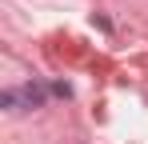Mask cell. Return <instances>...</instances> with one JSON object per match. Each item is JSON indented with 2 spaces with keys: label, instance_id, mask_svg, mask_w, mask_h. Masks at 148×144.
I'll return each instance as SVG.
<instances>
[{
  "label": "cell",
  "instance_id": "obj_3",
  "mask_svg": "<svg viewBox=\"0 0 148 144\" xmlns=\"http://www.w3.org/2000/svg\"><path fill=\"white\" fill-rule=\"evenodd\" d=\"M52 92H56V96H64V100H68V96H72V88H68L64 80H56V84H52Z\"/></svg>",
  "mask_w": 148,
  "mask_h": 144
},
{
  "label": "cell",
  "instance_id": "obj_1",
  "mask_svg": "<svg viewBox=\"0 0 148 144\" xmlns=\"http://www.w3.org/2000/svg\"><path fill=\"white\" fill-rule=\"evenodd\" d=\"M44 100H48V88L44 84H24L20 88V104L24 108H44Z\"/></svg>",
  "mask_w": 148,
  "mask_h": 144
},
{
  "label": "cell",
  "instance_id": "obj_2",
  "mask_svg": "<svg viewBox=\"0 0 148 144\" xmlns=\"http://www.w3.org/2000/svg\"><path fill=\"white\" fill-rule=\"evenodd\" d=\"M0 104L4 108H20V92H0Z\"/></svg>",
  "mask_w": 148,
  "mask_h": 144
}]
</instances>
